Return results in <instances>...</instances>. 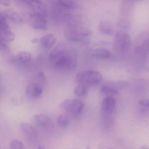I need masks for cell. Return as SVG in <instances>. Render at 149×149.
I'll list each match as a JSON object with an SVG mask.
<instances>
[{
  "label": "cell",
  "instance_id": "6da1fadb",
  "mask_svg": "<svg viewBox=\"0 0 149 149\" xmlns=\"http://www.w3.org/2000/svg\"><path fill=\"white\" fill-rule=\"evenodd\" d=\"M49 59L57 69L65 71L72 70L77 65V51L65 43H61L51 51Z\"/></svg>",
  "mask_w": 149,
  "mask_h": 149
},
{
  "label": "cell",
  "instance_id": "7a4b0ae2",
  "mask_svg": "<svg viewBox=\"0 0 149 149\" xmlns=\"http://www.w3.org/2000/svg\"><path fill=\"white\" fill-rule=\"evenodd\" d=\"M134 52L141 60H148L149 57V32L143 31L139 34L135 40Z\"/></svg>",
  "mask_w": 149,
  "mask_h": 149
},
{
  "label": "cell",
  "instance_id": "3957f363",
  "mask_svg": "<svg viewBox=\"0 0 149 149\" xmlns=\"http://www.w3.org/2000/svg\"><path fill=\"white\" fill-rule=\"evenodd\" d=\"M91 35L88 29L81 26H71L66 29L65 36L70 41L85 42Z\"/></svg>",
  "mask_w": 149,
  "mask_h": 149
},
{
  "label": "cell",
  "instance_id": "277c9868",
  "mask_svg": "<svg viewBox=\"0 0 149 149\" xmlns=\"http://www.w3.org/2000/svg\"><path fill=\"white\" fill-rule=\"evenodd\" d=\"M102 74L95 70H87L81 71L76 76V80L79 84L87 86H95L101 83L102 80Z\"/></svg>",
  "mask_w": 149,
  "mask_h": 149
},
{
  "label": "cell",
  "instance_id": "5b68a950",
  "mask_svg": "<svg viewBox=\"0 0 149 149\" xmlns=\"http://www.w3.org/2000/svg\"><path fill=\"white\" fill-rule=\"evenodd\" d=\"M134 2L131 1H123L120 6L118 24L121 27L128 29L131 25L132 15L134 9Z\"/></svg>",
  "mask_w": 149,
  "mask_h": 149
},
{
  "label": "cell",
  "instance_id": "8992f818",
  "mask_svg": "<svg viewBox=\"0 0 149 149\" xmlns=\"http://www.w3.org/2000/svg\"><path fill=\"white\" fill-rule=\"evenodd\" d=\"M131 38L125 31H118L114 39V48L118 53L124 54L129 51L131 46Z\"/></svg>",
  "mask_w": 149,
  "mask_h": 149
},
{
  "label": "cell",
  "instance_id": "52a82bcc",
  "mask_svg": "<svg viewBox=\"0 0 149 149\" xmlns=\"http://www.w3.org/2000/svg\"><path fill=\"white\" fill-rule=\"evenodd\" d=\"M84 104L79 99H68L63 101L60 108L63 111L72 116L80 114L83 109Z\"/></svg>",
  "mask_w": 149,
  "mask_h": 149
},
{
  "label": "cell",
  "instance_id": "ba28073f",
  "mask_svg": "<svg viewBox=\"0 0 149 149\" xmlns=\"http://www.w3.org/2000/svg\"><path fill=\"white\" fill-rule=\"evenodd\" d=\"M19 129L22 135L29 143L32 145L36 144L38 133L33 127L27 123H22L20 124Z\"/></svg>",
  "mask_w": 149,
  "mask_h": 149
},
{
  "label": "cell",
  "instance_id": "9c48e42d",
  "mask_svg": "<svg viewBox=\"0 0 149 149\" xmlns=\"http://www.w3.org/2000/svg\"><path fill=\"white\" fill-rule=\"evenodd\" d=\"M0 39L6 42H11L15 40V35L10 30L6 19L3 12L0 13Z\"/></svg>",
  "mask_w": 149,
  "mask_h": 149
},
{
  "label": "cell",
  "instance_id": "30bf717a",
  "mask_svg": "<svg viewBox=\"0 0 149 149\" xmlns=\"http://www.w3.org/2000/svg\"><path fill=\"white\" fill-rule=\"evenodd\" d=\"M33 121L36 126L45 130H51L54 126L52 119L46 114H38L35 115L33 117Z\"/></svg>",
  "mask_w": 149,
  "mask_h": 149
},
{
  "label": "cell",
  "instance_id": "8fae6325",
  "mask_svg": "<svg viewBox=\"0 0 149 149\" xmlns=\"http://www.w3.org/2000/svg\"><path fill=\"white\" fill-rule=\"evenodd\" d=\"M116 101L114 97H107L103 100L101 105L102 113L104 116L109 117L113 113L116 108Z\"/></svg>",
  "mask_w": 149,
  "mask_h": 149
},
{
  "label": "cell",
  "instance_id": "7c38bea8",
  "mask_svg": "<svg viewBox=\"0 0 149 149\" xmlns=\"http://www.w3.org/2000/svg\"><path fill=\"white\" fill-rule=\"evenodd\" d=\"M42 92L43 86L35 82L29 83L26 88V94L31 98H38L41 96Z\"/></svg>",
  "mask_w": 149,
  "mask_h": 149
},
{
  "label": "cell",
  "instance_id": "4fadbf2b",
  "mask_svg": "<svg viewBox=\"0 0 149 149\" xmlns=\"http://www.w3.org/2000/svg\"><path fill=\"white\" fill-rule=\"evenodd\" d=\"M56 40V37L52 34H47L41 37L40 44L43 48L49 49L51 48L55 44Z\"/></svg>",
  "mask_w": 149,
  "mask_h": 149
},
{
  "label": "cell",
  "instance_id": "5bb4252c",
  "mask_svg": "<svg viewBox=\"0 0 149 149\" xmlns=\"http://www.w3.org/2000/svg\"><path fill=\"white\" fill-rule=\"evenodd\" d=\"M32 25L33 28L38 30H45L47 28V18L43 17H33Z\"/></svg>",
  "mask_w": 149,
  "mask_h": 149
},
{
  "label": "cell",
  "instance_id": "9a60e30c",
  "mask_svg": "<svg viewBox=\"0 0 149 149\" xmlns=\"http://www.w3.org/2000/svg\"><path fill=\"white\" fill-rule=\"evenodd\" d=\"M91 55L98 59H110L112 57V54L105 48H97L92 50Z\"/></svg>",
  "mask_w": 149,
  "mask_h": 149
},
{
  "label": "cell",
  "instance_id": "2e32d148",
  "mask_svg": "<svg viewBox=\"0 0 149 149\" xmlns=\"http://www.w3.org/2000/svg\"><path fill=\"white\" fill-rule=\"evenodd\" d=\"M32 55L27 51H21L19 52L15 57L16 62L20 64H26L30 61Z\"/></svg>",
  "mask_w": 149,
  "mask_h": 149
},
{
  "label": "cell",
  "instance_id": "e0dca14e",
  "mask_svg": "<svg viewBox=\"0 0 149 149\" xmlns=\"http://www.w3.org/2000/svg\"><path fill=\"white\" fill-rule=\"evenodd\" d=\"M6 18L16 23H21L22 22V19L21 16L16 11L10 9H7L3 12Z\"/></svg>",
  "mask_w": 149,
  "mask_h": 149
},
{
  "label": "cell",
  "instance_id": "ac0fdd59",
  "mask_svg": "<svg viewBox=\"0 0 149 149\" xmlns=\"http://www.w3.org/2000/svg\"><path fill=\"white\" fill-rule=\"evenodd\" d=\"M98 29L100 33L104 34L111 35L113 33V26L112 25L108 22H101L99 23Z\"/></svg>",
  "mask_w": 149,
  "mask_h": 149
},
{
  "label": "cell",
  "instance_id": "d6986e66",
  "mask_svg": "<svg viewBox=\"0 0 149 149\" xmlns=\"http://www.w3.org/2000/svg\"><path fill=\"white\" fill-rule=\"evenodd\" d=\"M104 85L109 86L116 89L123 88L128 85V82L124 81H108Z\"/></svg>",
  "mask_w": 149,
  "mask_h": 149
},
{
  "label": "cell",
  "instance_id": "ffe728a7",
  "mask_svg": "<svg viewBox=\"0 0 149 149\" xmlns=\"http://www.w3.org/2000/svg\"><path fill=\"white\" fill-rule=\"evenodd\" d=\"M70 122L69 117L68 115L66 114H61L57 119V123L58 126L63 129L67 128L69 126Z\"/></svg>",
  "mask_w": 149,
  "mask_h": 149
},
{
  "label": "cell",
  "instance_id": "44dd1931",
  "mask_svg": "<svg viewBox=\"0 0 149 149\" xmlns=\"http://www.w3.org/2000/svg\"><path fill=\"white\" fill-rule=\"evenodd\" d=\"M100 91L102 94L105 95L107 97H113V96L117 95L118 93L117 90L105 85H103L101 87Z\"/></svg>",
  "mask_w": 149,
  "mask_h": 149
},
{
  "label": "cell",
  "instance_id": "7402d4cb",
  "mask_svg": "<svg viewBox=\"0 0 149 149\" xmlns=\"http://www.w3.org/2000/svg\"><path fill=\"white\" fill-rule=\"evenodd\" d=\"M88 91V86L84 84H79L75 87L74 93L78 97H83L87 95Z\"/></svg>",
  "mask_w": 149,
  "mask_h": 149
},
{
  "label": "cell",
  "instance_id": "603a6c76",
  "mask_svg": "<svg viewBox=\"0 0 149 149\" xmlns=\"http://www.w3.org/2000/svg\"><path fill=\"white\" fill-rule=\"evenodd\" d=\"M58 3L62 7L68 9H74L76 8V3L71 0H60L58 1Z\"/></svg>",
  "mask_w": 149,
  "mask_h": 149
},
{
  "label": "cell",
  "instance_id": "cb8c5ba5",
  "mask_svg": "<svg viewBox=\"0 0 149 149\" xmlns=\"http://www.w3.org/2000/svg\"><path fill=\"white\" fill-rule=\"evenodd\" d=\"M10 149H25L22 142L18 139H13L10 143Z\"/></svg>",
  "mask_w": 149,
  "mask_h": 149
},
{
  "label": "cell",
  "instance_id": "d4e9b609",
  "mask_svg": "<svg viewBox=\"0 0 149 149\" xmlns=\"http://www.w3.org/2000/svg\"><path fill=\"white\" fill-rule=\"evenodd\" d=\"M46 81V77L42 72H40L36 75L34 80L33 81L40 84L43 86Z\"/></svg>",
  "mask_w": 149,
  "mask_h": 149
},
{
  "label": "cell",
  "instance_id": "484cf974",
  "mask_svg": "<svg viewBox=\"0 0 149 149\" xmlns=\"http://www.w3.org/2000/svg\"><path fill=\"white\" fill-rule=\"evenodd\" d=\"M0 51L1 53H7L10 51L9 47L7 45L6 42L0 39Z\"/></svg>",
  "mask_w": 149,
  "mask_h": 149
},
{
  "label": "cell",
  "instance_id": "4316f807",
  "mask_svg": "<svg viewBox=\"0 0 149 149\" xmlns=\"http://www.w3.org/2000/svg\"><path fill=\"white\" fill-rule=\"evenodd\" d=\"M139 104L142 106L149 107V99H143L139 102Z\"/></svg>",
  "mask_w": 149,
  "mask_h": 149
},
{
  "label": "cell",
  "instance_id": "83f0119b",
  "mask_svg": "<svg viewBox=\"0 0 149 149\" xmlns=\"http://www.w3.org/2000/svg\"><path fill=\"white\" fill-rule=\"evenodd\" d=\"M0 3L3 6H8L9 5L10 1L8 0H2V1H1Z\"/></svg>",
  "mask_w": 149,
  "mask_h": 149
},
{
  "label": "cell",
  "instance_id": "f1b7e54d",
  "mask_svg": "<svg viewBox=\"0 0 149 149\" xmlns=\"http://www.w3.org/2000/svg\"><path fill=\"white\" fill-rule=\"evenodd\" d=\"M148 149V147H147V146H146L144 145V146H141V147H140V149Z\"/></svg>",
  "mask_w": 149,
  "mask_h": 149
},
{
  "label": "cell",
  "instance_id": "f546056e",
  "mask_svg": "<svg viewBox=\"0 0 149 149\" xmlns=\"http://www.w3.org/2000/svg\"><path fill=\"white\" fill-rule=\"evenodd\" d=\"M38 39H37V38H34V39H33V40H32V42H34V43H35V42H38Z\"/></svg>",
  "mask_w": 149,
  "mask_h": 149
},
{
  "label": "cell",
  "instance_id": "4dcf8cb0",
  "mask_svg": "<svg viewBox=\"0 0 149 149\" xmlns=\"http://www.w3.org/2000/svg\"><path fill=\"white\" fill-rule=\"evenodd\" d=\"M38 149H45L44 147L42 146H40L38 147Z\"/></svg>",
  "mask_w": 149,
  "mask_h": 149
},
{
  "label": "cell",
  "instance_id": "1f68e13d",
  "mask_svg": "<svg viewBox=\"0 0 149 149\" xmlns=\"http://www.w3.org/2000/svg\"><path fill=\"white\" fill-rule=\"evenodd\" d=\"M87 149H91V147H90L89 146H87Z\"/></svg>",
  "mask_w": 149,
  "mask_h": 149
},
{
  "label": "cell",
  "instance_id": "d6a6232c",
  "mask_svg": "<svg viewBox=\"0 0 149 149\" xmlns=\"http://www.w3.org/2000/svg\"></svg>",
  "mask_w": 149,
  "mask_h": 149
}]
</instances>
